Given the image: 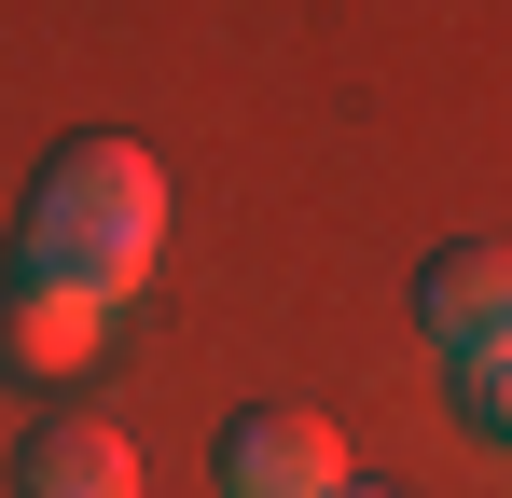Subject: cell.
<instances>
[{
  "mask_svg": "<svg viewBox=\"0 0 512 498\" xmlns=\"http://www.w3.org/2000/svg\"><path fill=\"white\" fill-rule=\"evenodd\" d=\"M167 249V166L139 139H70V153L28 180V222H14V263L28 277H70V291H139Z\"/></svg>",
  "mask_w": 512,
  "mask_h": 498,
  "instance_id": "6da1fadb",
  "label": "cell"
},
{
  "mask_svg": "<svg viewBox=\"0 0 512 498\" xmlns=\"http://www.w3.org/2000/svg\"><path fill=\"white\" fill-rule=\"evenodd\" d=\"M333 498H388V485H333Z\"/></svg>",
  "mask_w": 512,
  "mask_h": 498,
  "instance_id": "52a82bcc",
  "label": "cell"
},
{
  "mask_svg": "<svg viewBox=\"0 0 512 498\" xmlns=\"http://www.w3.org/2000/svg\"><path fill=\"white\" fill-rule=\"evenodd\" d=\"M97 332H111V305H97V291L28 277V263L0 277V374H42V388H56V374H84V360H97Z\"/></svg>",
  "mask_w": 512,
  "mask_h": 498,
  "instance_id": "277c9868",
  "label": "cell"
},
{
  "mask_svg": "<svg viewBox=\"0 0 512 498\" xmlns=\"http://www.w3.org/2000/svg\"><path fill=\"white\" fill-rule=\"evenodd\" d=\"M208 485L222 498H333L346 485V443H333V415H305V402H250V415H222Z\"/></svg>",
  "mask_w": 512,
  "mask_h": 498,
  "instance_id": "7a4b0ae2",
  "label": "cell"
},
{
  "mask_svg": "<svg viewBox=\"0 0 512 498\" xmlns=\"http://www.w3.org/2000/svg\"><path fill=\"white\" fill-rule=\"evenodd\" d=\"M14 498H139V457H125V429H97V415H42V429L14 443Z\"/></svg>",
  "mask_w": 512,
  "mask_h": 498,
  "instance_id": "5b68a950",
  "label": "cell"
},
{
  "mask_svg": "<svg viewBox=\"0 0 512 498\" xmlns=\"http://www.w3.org/2000/svg\"><path fill=\"white\" fill-rule=\"evenodd\" d=\"M416 319H429V346H443V360L512 346V236H457V249H429Z\"/></svg>",
  "mask_w": 512,
  "mask_h": 498,
  "instance_id": "3957f363",
  "label": "cell"
},
{
  "mask_svg": "<svg viewBox=\"0 0 512 498\" xmlns=\"http://www.w3.org/2000/svg\"><path fill=\"white\" fill-rule=\"evenodd\" d=\"M443 402H457V429H471L485 457H512V346H471V360H443Z\"/></svg>",
  "mask_w": 512,
  "mask_h": 498,
  "instance_id": "8992f818",
  "label": "cell"
}]
</instances>
